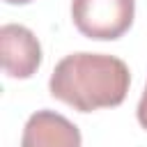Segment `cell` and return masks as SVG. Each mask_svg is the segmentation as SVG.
Instances as JSON below:
<instances>
[{"label":"cell","instance_id":"6","mask_svg":"<svg viewBox=\"0 0 147 147\" xmlns=\"http://www.w3.org/2000/svg\"><path fill=\"white\" fill-rule=\"evenodd\" d=\"M5 2H9V5H28L32 0H5Z\"/></svg>","mask_w":147,"mask_h":147},{"label":"cell","instance_id":"5","mask_svg":"<svg viewBox=\"0 0 147 147\" xmlns=\"http://www.w3.org/2000/svg\"><path fill=\"white\" fill-rule=\"evenodd\" d=\"M136 115H138L140 126L147 131V85H145V92H142V96H140V101H138V110H136Z\"/></svg>","mask_w":147,"mask_h":147},{"label":"cell","instance_id":"2","mask_svg":"<svg viewBox=\"0 0 147 147\" xmlns=\"http://www.w3.org/2000/svg\"><path fill=\"white\" fill-rule=\"evenodd\" d=\"M136 0H71V18L80 34L99 41L119 39L133 23Z\"/></svg>","mask_w":147,"mask_h":147},{"label":"cell","instance_id":"1","mask_svg":"<svg viewBox=\"0 0 147 147\" xmlns=\"http://www.w3.org/2000/svg\"><path fill=\"white\" fill-rule=\"evenodd\" d=\"M129 85L126 62L106 53H71L55 64L48 80L51 94L80 113L119 106Z\"/></svg>","mask_w":147,"mask_h":147},{"label":"cell","instance_id":"3","mask_svg":"<svg viewBox=\"0 0 147 147\" xmlns=\"http://www.w3.org/2000/svg\"><path fill=\"white\" fill-rule=\"evenodd\" d=\"M2 69L9 78H30L41 64V46L34 32L18 23H5L0 28Z\"/></svg>","mask_w":147,"mask_h":147},{"label":"cell","instance_id":"4","mask_svg":"<svg viewBox=\"0 0 147 147\" xmlns=\"http://www.w3.org/2000/svg\"><path fill=\"white\" fill-rule=\"evenodd\" d=\"M21 147H80V131L55 110H37L23 126Z\"/></svg>","mask_w":147,"mask_h":147}]
</instances>
